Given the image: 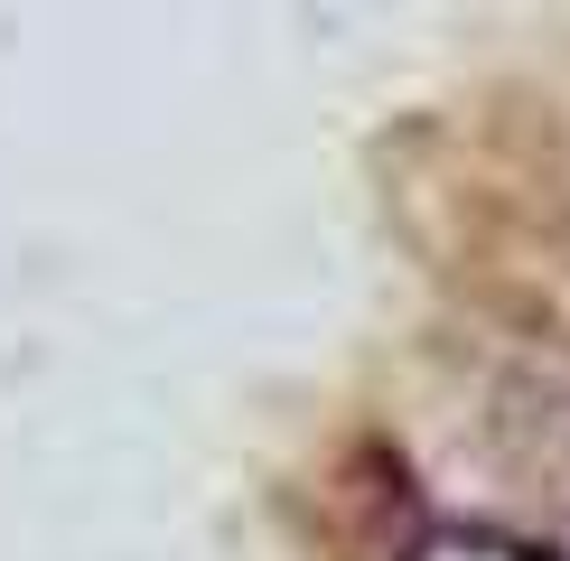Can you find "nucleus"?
Returning <instances> with one entry per match:
<instances>
[{
	"label": "nucleus",
	"instance_id": "obj_1",
	"mask_svg": "<svg viewBox=\"0 0 570 561\" xmlns=\"http://www.w3.org/2000/svg\"><path fill=\"white\" fill-rule=\"evenodd\" d=\"M402 561H552V552L514 543V533H495V524H440V533H421Z\"/></svg>",
	"mask_w": 570,
	"mask_h": 561
}]
</instances>
